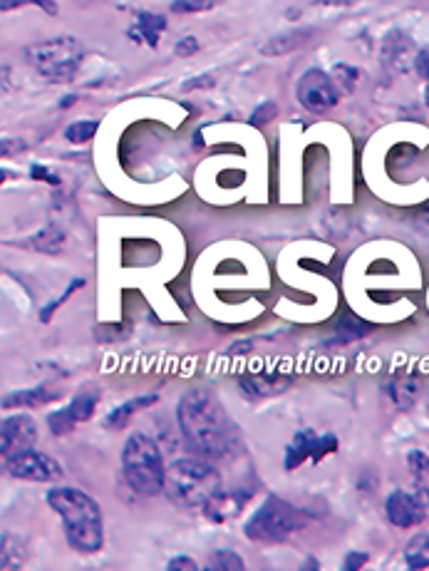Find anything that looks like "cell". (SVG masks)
I'll return each mask as SVG.
<instances>
[{
	"label": "cell",
	"mask_w": 429,
	"mask_h": 571,
	"mask_svg": "<svg viewBox=\"0 0 429 571\" xmlns=\"http://www.w3.org/2000/svg\"><path fill=\"white\" fill-rule=\"evenodd\" d=\"M174 53H177L179 58H189V55H196L199 53V40H196L194 35H189V38H182L177 43V48H174Z\"/></svg>",
	"instance_id": "obj_33"
},
{
	"label": "cell",
	"mask_w": 429,
	"mask_h": 571,
	"mask_svg": "<svg viewBox=\"0 0 429 571\" xmlns=\"http://www.w3.org/2000/svg\"><path fill=\"white\" fill-rule=\"evenodd\" d=\"M407 465H410L417 492H420L425 500H429V455L422 450H412L410 455H407Z\"/></svg>",
	"instance_id": "obj_21"
},
{
	"label": "cell",
	"mask_w": 429,
	"mask_h": 571,
	"mask_svg": "<svg viewBox=\"0 0 429 571\" xmlns=\"http://www.w3.org/2000/svg\"><path fill=\"white\" fill-rule=\"evenodd\" d=\"M296 97L308 112H315V115L333 110L340 102V92L335 87L333 77L320 68H310L308 72H303L296 85Z\"/></svg>",
	"instance_id": "obj_7"
},
{
	"label": "cell",
	"mask_w": 429,
	"mask_h": 571,
	"mask_svg": "<svg viewBox=\"0 0 429 571\" xmlns=\"http://www.w3.org/2000/svg\"><path fill=\"white\" fill-rule=\"evenodd\" d=\"M58 398V393L45 385H38V388L30 390H15V393H8L3 398V408H38V405L50 403V400Z\"/></svg>",
	"instance_id": "obj_16"
},
{
	"label": "cell",
	"mask_w": 429,
	"mask_h": 571,
	"mask_svg": "<svg viewBox=\"0 0 429 571\" xmlns=\"http://www.w3.org/2000/svg\"><path fill=\"white\" fill-rule=\"evenodd\" d=\"M211 85H214V77L201 75V77H194V80L186 82L184 90H199V87H211Z\"/></svg>",
	"instance_id": "obj_36"
},
{
	"label": "cell",
	"mask_w": 429,
	"mask_h": 571,
	"mask_svg": "<svg viewBox=\"0 0 429 571\" xmlns=\"http://www.w3.org/2000/svg\"><path fill=\"white\" fill-rule=\"evenodd\" d=\"M370 331H372V326H368V323L350 316V313H345V316L340 318L338 328H335V343H353V341H358V338L368 336Z\"/></svg>",
	"instance_id": "obj_22"
},
{
	"label": "cell",
	"mask_w": 429,
	"mask_h": 571,
	"mask_svg": "<svg viewBox=\"0 0 429 571\" xmlns=\"http://www.w3.org/2000/svg\"><path fill=\"white\" fill-rule=\"evenodd\" d=\"M415 70H417V75L422 77V80L429 82V45H427V48H422L420 53H417Z\"/></svg>",
	"instance_id": "obj_35"
},
{
	"label": "cell",
	"mask_w": 429,
	"mask_h": 571,
	"mask_svg": "<svg viewBox=\"0 0 429 571\" xmlns=\"http://www.w3.org/2000/svg\"><path fill=\"white\" fill-rule=\"evenodd\" d=\"M33 63V68L50 82H70L82 68L85 48L72 35H58V38L43 40V43L30 45L25 53Z\"/></svg>",
	"instance_id": "obj_6"
},
{
	"label": "cell",
	"mask_w": 429,
	"mask_h": 571,
	"mask_svg": "<svg viewBox=\"0 0 429 571\" xmlns=\"http://www.w3.org/2000/svg\"><path fill=\"white\" fill-rule=\"evenodd\" d=\"M204 571H246V564L234 549H216L206 562Z\"/></svg>",
	"instance_id": "obj_23"
},
{
	"label": "cell",
	"mask_w": 429,
	"mask_h": 571,
	"mask_svg": "<svg viewBox=\"0 0 429 571\" xmlns=\"http://www.w3.org/2000/svg\"><path fill=\"white\" fill-rule=\"evenodd\" d=\"M429 500L420 495V492H407V490H395L385 502V514L390 519L392 527L407 529L415 527V524L425 522L427 517Z\"/></svg>",
	"instance_id": "obj_11"
},
{
	"label": "cell",
	"mask_w": 429,
	"mask_h": 571,
	"mask_svg": "<svg viewBox=\"0 0 429 571\" xmlns=\"http://www.w3.org/2000/svg\"><path fill=\"white\" fill-rule=\"evenodd\" d=\"M164 30H167V18H164V15L147 13V10H142V13H137V23L127 30V38L139 45L157 48Z\"/></svg>",
	"instance_id": "obj_13"
},
{
	"label": "cell",
	"mask_w": 429,
	"mask_h": 571,
	"mask_svg": "<svg viewBox=\"0 0 429 571\" xmlns=\"http://www.w3.org/2000/svg\"><path fill=\"white\" fill-rule=\"evenodd\" d=\"M169 8H172V13H201V10L214 8V3H209V0H174Z\"/></svg>",
	"instance_id": "obj_30"
},
{
	"label": "cell",
	"mask_w": 429,
	"mask_h": 571,
	"mask_svg": "<svg viewBox=\"0 0 429 571\" xmlns=\"http://www.w3.org/2000/svg\"><path fill=\"white\" fill-rule=\"evenodd\" d=\"M38 442V425L30 415H10L0 425V452L3 460L33 450Z\"/></svg>",
	"instance_id": "obj_10"
},
{
	"label": "cell",
	"mask_w": 429,
	"mask_h": 571,
	"mask_svg": "<svg viewBox=\"0 0 429 571\" xmlns=\"http://www.w3.org/2000/svg\"><path fill=\"white\" fill-rule=\"evenodd\" d=\"M405 562L410 571H429V534H415L407 542Z\"/></svg>",
	"instance_id": "obj_19"
},
{
	"label": "cell",
	"mask_w": 429,
	"mask_h": 571,
	"mask_svg": "<svg viewBox=\"0 0 429 571\" xmlns=\"http://www.w3.org/2000/svg\"><path fill=\"white\" fill-rule=\"evenodd\" d=\"M276 115H278L276 102H261V105L253 110V115L248 117V122H251L253 127H261V125H268V122H271Z\"/></svg>",
	"instance_id": "obj_29"
},
{
	"label": "cell",
	"mask_w": 429,
	"mask_h": 571,
	"mask_svg": "<svg viewBox=\"0 0 429 571\" xmlns=\"http://www.w3.org/2000/svg\"><path fill=\"white\" fill-rule=\"evenodd\" d=\"M417 393H420V385H417V380L412 378V375L392 378L390 383H387V395H390L392 403H395L397 408H402V410H407V408H412V405H415Z\"/></svg>",
	"instance_id": "obj_17"
},
{
	"label": "cell",
	"mask_w": 429,
	"mask_h": 571,
	"mask_svg": "<svg viewBox=\"0 0 429 571\" xmlns=\"http://www.w3.org/2000/svg\"><path fill=\"white\" fill-rule=\"evenodd\" d=\"M164 492L182 509L206 507L221 492V475L206 460L184 457L169 465Z\"/></svg>",
	"instance_id": "obj_3"
},
{
	"label": "cell",
	"mask_w": 429,
	"mask_h": 571,
	"mask_svg": "<svg viewBox=\"0 0 429 571\" xmlns=\"http://www.w3.org/2000/svg\"><path fill=\"white\" fill-rule=\"evenodd\" d=\"M308 524V514L303 509H298L296 504L281 500L278 495H268L266 502L253 512V517L248 519L244 534L251 542H263V544H278L286 542L291 534H296L298 529H303Z\"/></svg>",
	"instance_id": "obj_5"
},
{
	"label": "cell",
	"mask_w": 429,
	"mask_h": 571,
	"mask_svg": "<svg viewBox=\"0 0 429 571\" xmlns=\"http://www.w3.org/2000/svg\"><path fill=\"white\" fill-rule=\"evenodd\" d=\"M291 385V378L286 375H278V373H248L241 378V390L251 398H266V395H276L281 390H286Z\"/></svg>",
	"instance_id": "obj_14"
},
{
	"label": "cell",
	"mask_w": 429,
	"mask_h": 571,
	"mask_svg": "<svg viewBox=\"0 0 429 571\" xmlns=\"http://www.w3.org/2000/svg\"><path fill=\"white\" fill-rule=\"evenodd\" d=\"M45 500L60 514L65 539L72 549L82 554L100 552L105 544V524L95 497L77 487H53Z\"/></svg>",
	"instance_id": "obj_2"
},
{
	"label": "cell",
	"mask_w": 429,
	"mask_h": 571,
	"mask_svg": "<svg viewBox=\"0 0 429 571\" xmlns=\"http://www.w3.org/2000/svg\"><path fill=\"white\" fill-rule=\"evenodd\" d=\"M338 450V437L335 435H315L313 430H301L293 435V440L286 447V470H296L306 460H313L318 465L325 455H333Z\"/></svg>",
	"instance_id": "obj_8"
},
{
	"label": "cell",
	"mask_w": 429,
	"mask_h": 571,
	"mask_svg": "<svg viewBox=\"0 0 429 571\" xmlns=\"http://www.w3.org/2000/svg\"><path fill=\"white\" fill-rule=\"evenodd\" d=\"M48 425H50V432L53 435H67L72 428H75V418L70 415V410L67 408H60L55 410V413L48 415Z\"/></svg>",
	"instance_id": "obj_27"
},
{
	"label": "cell",
	"mask_w": 429,
	"mask_h": 571,
	"mask_svg": "<svg viewBox=\"0 0 429 571\" xmlns=\"http://www.w3.org/2000/svg\"><path fill=\"white\" fill-rule=\"evenodd\" d=\"M75 100H77L75 95H70V97H62V100H60V107H62V110H65V107H72V102H75Z\"/></svg>",
	"instance_id": "obj_39"
},
{
	"label": "cell",
	"mask_w": 429,
	"mask_h": 571,
	"mask_svg": "<svg viewBox=\"0 0 429 571\" xmlns=\"http://www.w3.org/2000/svg\"><path fill=\"white\" fill-rule=\"evenodd\" d=\"M167 571H199V564L191 557H186V554H179V557L169 559Z\"/></svg>",
	"instance_id": "obj_32"
},
{
	"label": "cell",
	"mask_w": 429,
	"mask_h": 571,
	"mask_svg": "<svg viewBox=\"0 0 429 571\" xmlns=\"http://www.w3.org/2000/svg\"><path fill=\"white\" fill-rule=\"evenodd\" d=\"M97 400H100V393L90 388L80 390V393L70 400L67 410H70V415L75 418V423H85V420H90L92 415H95Z\"/></svg>",
	"instance_id": "obj_20"
},
{
	"label": "cell",
	"mask_w": 429,
	"mask_h": 571,
	"mask_svg": "<svg viewBox=\"0 0 429 571\" xmlns=\"http://www.w3.org/2000/svg\"><path fill=\"white\" fill-rule=\"evenodd\" d=\"M33 249H38V251H43V254H58V251L62 249V244H65V234L58 229V226H45L40 234H35L33 236Z\"/></svg>",
	"instance_id": "obj_24"
},
{
	"label": "cell",
	"mask_w": 429,
	"mask_h": 571,
	"mask_svg": "<svg viewBox=\"0 0 429 571\" xmlns=\"http://www.w3.org/2000/svg\"><path fill=\"white\" fill-rule=\"evenodd\" d=\"M425 105H427V110H429V82H427V87H425Z\"/></svg>",
	"instance_id": "obj_40"
},
{
	"label": "cell",
	"mask_w": 429,
	"mask_h": 571,
	"mask_svg": "<svg viewBox=\"0 0 429 571\" xmlns=\"http://www.w3.org/2000/svg\"><path fill=\"white\" fill-rule=\"evenodd\" d=\"M330 77H333V82H335V87H338V92L340 95H350V92L355 90V85H358V80H360V72L358 68H353V65H345V63H338L333 68V72H330Z\"/></svg>",
	"instance_id": "obj_25"
},
{
	"label": "cell",
	"mask_w": 429,
	"mask_h": 571,
	"mask_svg": "<svg viewBox=\"0 0 429 571\" xmlns=\"http://www.w3.org/2000/svg\"><path fill=\"white\" fill-rule=\"evenodd\" d=\"M82 286H85V281H82V279H75V281H72V284H70V286H67V288H65V291H62V296H60V298H55V301H53V303H48V306H45V308H43V311H40V321H43V323H48V321H50V318H53V313H55V311H58V308L62 306V303H65V301H67V298H70V296H72V293H75V291H80V288H82Z\"/></svg>",
	"instance_id": "obj_28"
},
{
	"label": "cell",
	"mask_w": 429,
	"mask_h": 571,
	"mask_svg": "<svg viewBox=\"0 0 429 571\" xmlns=\"http://www.w3.org/2000/svg\"><path fill=\"white\" fill-rule=\"evenodd\" d=\"M97 130H100V122L97 120H77V122H72L70 127H67L65 137L72 144H85L97 135Z\"/></svg>",
	"instance_id": "obj_26"
},
{
	"label": "cell",
	"mask_w": 429,
	"mask_h": 571,
	"mask_svg": "<svg viewBox=\"0 0 429 571\" xmlns=\"http://www.w3.org/2000/svg\"><path fill=\"white\" fill-rule=\"evenodd\" d=\"M420 216H422L420 224H425V226H422V231H427V234H429V209H425V212H420Z\"/></svg>",
	"instance_id": "obj_38"
},
{
	"label": "cell",
	"mask_w": 429,
	"mask_h": 571,
	"mask_svg": "<svg viewBox=\"0 0 429 571\" xmlns=\"http://www.w3.org/2000/svg\"><path fill=\"white\" fill-rule=\"evenodd\" d=\"M301 571H323V569H320V562H318V559H315V557H308L306 562H303Z\"/></svg>",
	"instance_id": "obj_37"
},
{
	"label": "cell",
	"mask_w": 429,
	"mask_h": 571,
	"mask_svg": "<svg viewBox=\"0 0 429 571\" xmlns=\"http://www.w3.org/2000/svg\"><path fill=\"white\" fill-rule=\"evenodd\" d=\"M179 430L186 445L206 460H224L239 447V428L211 390L194 388L177 405Z\"/></svg>",
	"instance_id": "obj_1"
},
{
	"label": "cell",
	"mask_w": 429,
	"mask_h": 571,
	"mask_svg": "<svg viewBox=\"0 0 429 571\" xmlns=\"http://www.w3.org/2000/svg\"><path fill=\"white\" fill-rule=\"evenodd\" d=\"M248 497H251V492H244V490L224 492L221 490L219 495L214 497V500L206 504L204 514L211 519V522L224 524V522H229V519L239 517V514L244 512Z\"/></svg>",
	"instance_id": "obj_12"
},
{
	"label": "cell",
	"mask_w": 429,
	"mask_h": 571,
	"mask_svg": "<svg viewBox=\"0 0 429 571\" xmlns=\"http://www.w3.org/2000/svg\"><path fill=\"white\" fill-rule=\"evenodd\" d=\"M5 470H8L10 477H18V480L28 482H53L62 475L60 462L38 450H28L8 457V460H5Z\"/></svg>",
	"instance_id": "obj_9"
},
{
	"label": "cell",
	"mask_w": 429,
	"mask_h": 571,
	"mask_svg": "<svg viewBox=\"0 0 429 571\" xmlns=\"http://www.w3.org/2000/svg\"><path fill=\"white\" fill-rule=\"evenodd\" d=\"M308 38H310V30L293 28V30H288V33L276 35L273 40H268V43L261 48V53L263 55H283V53H288V50L301 48V45L306 43Z\"/></svg>",
	"instance_id": "obj_18"
},
{
	"label": "cell",
	"mask_w": 429,
	"mask_h": 571,
	"mask_svg": "<svg viewBox=\"0 0 429 571\" xmlns=\"http://www.w3.org/2000/svg\"><path fill=\"white\" fill-rule=\"evenodd\" d=\"M368 554L365 552H348V557L343 559V569L340 571H360L368 564Z\"/></svg>",
	"instance_id": "obj_31"
},
{
	"label": "cell",
	"mask_w": 429,
	"mask_h": 571,
	"mask_svg": "<svg viewBox=\"0 0 429 571\" xmlns=\"http://www.w3.org/2000/svg\"><path fill=\"white\" fill-rule=\"evenodd\" d=\"M122 475L137 495L154 497L167 485V465L157 442L144 432H134L122 447Z\"/></svg>",
	"instance_id": "obj_4"
},
{
	"label": "cell",
	"mask_w": 429,
	"mask_h": 571,
	"mask_svg": "<svg viewBox=\"0 0 429 571\" xmlns=\"http://www.w3.org/2000/svg\"><path fill=\"white\" fill-rule=\"evenodd\" d=\"M30 177L38 179V182L53 184V187H58L60 184V177H55V174L50 172V169H45L43 164H33V167H30Z\"/></svg>",
	"instance_id": "obj_34"
},
{
	"label": "cell",
	"mask_w": 429,
	"mask_h": 571,
	"mask_svg": "<svg viewBox=\"0 0 429 571\" xmlns=\"http://www.w3.org/2000/svg\"><path fill=\"white\" fill-rule=\"evenodd\" d=\"M157 403V395H139V398H132V400H124V403L117 405L115 410H110L105 418V428L107 430H124L127 428L129 420L134 418V415L139 413V410L149 408V405Z\"/></svg>",
	"instance_id": "obj_15"
}]
</instances>
